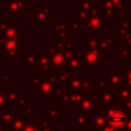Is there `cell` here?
<instances>
[{"mask_svg":"<svg viewBox=\"0 0 131 131\" xmlns=\"http://www.w3.org/2000/svg\"><path fill=\"white\" fill-rule=\"evenodd\" d=\"M107 121L113 127L121 128L127 123V116L121 111H111L107 116Z\"/></svg>","mask_w":131,"mask_h":131,"instance_id":"cell-1","label":"cell"}]
</instances>
